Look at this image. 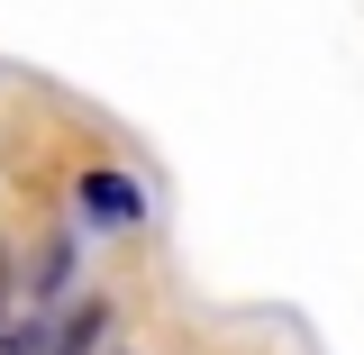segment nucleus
<instances>
[{
  "label": "nucleus",
  "instance_id": "1",
  "mask_svg": "<svg viewBox=\"0 0 364 355\" xmlns=\"http://www.w3.org/2000/svg\"><path fill=\"white\" fill-rule=\"evenodd\" d=\"M82 219L128 228V219H146V191H136L128 174H82Z\"/></svg>",
  "mask_w": 364,
  "mask_h": 355
},
{
  "label": "nucleus",
  "instance_id": "2",
  "mask_svg": "<svg viewBox=\"0 0 364 355\" xmlns=\"http://www.w3.org/2000/svg\"><path fill=\"white\" fill-rule=\"evenodd\" d=\"M109 328V301H73V310L46 328V355H91V337Z\"/></svg>",
  "mask_w": 364,
  "mask_h": 355
}]
</instances>
